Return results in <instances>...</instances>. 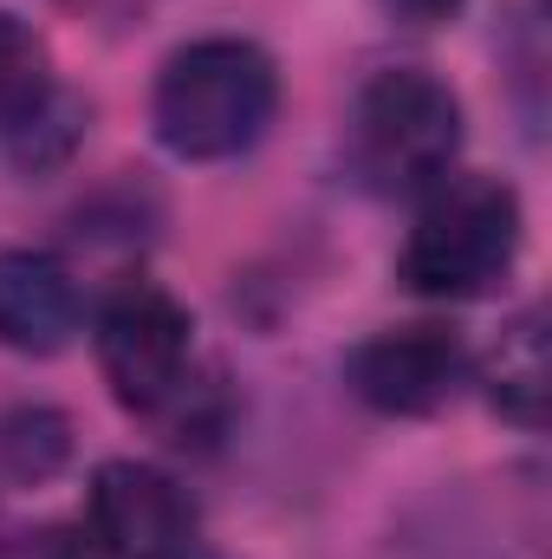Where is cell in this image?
I'll return each mask as SVG.
<instances>
[{"mask_svg": "<svg viewBox=\"0 0 552 559\" xmlns=\"http://www.w3.org/2000/svg\"><path fill=\"white\" fill-rule=\"evenodd\" d=\"M279 111V72L254 39L215 33L189 39L163 59L149 124L169 156L182 163H228L267 138Z\"/></svg>", "mask_w": 552, "mask_h": 559, "instance_id": "1", "label": "cell"}, {"mask_svg": "<svg viewBox=\"0 0 552 559\" xmlns=\"http://www.w3.org/2000/svg\"><path fill=\"white\" fill-rule=\"evenodd\" d=\"M514 254H520V195L501 176H455L422 202L397 254V280L422 299H481L514 274Z\"/></svg>", "mask_w": 552, "mask_h": 559, "instance_id": "2", "label": "cell"}, {"mask_svg": "<svg viewBox=\"0 0 552 559\" xmlns=\"http://www.w3.org/2000/svg\"><path fill=\"white\" fill-rule=\"evenodd\" d=\"M455 156H461V105L442 79L391 66L358 92L351 169L371 195H422L448 182Z\"/></svg>", "mask_w": 552, "mask_h": 559, "instance_id": "3", "label": "cell"}, {"mask_svg": "<svg viewBox=\"0 0 552 559\" xmlns=\"http://www.w3.org/2000/svg\"><path fill=\"white\" fill-rule=\"evenodd\" d=\"M189 306L156 280H124L98 306V371L111 397L137 417H156L189 371Z\"/></svg>", "mask_w": 552, "mask_h": 559, "instance_id": "4", "label": "cell"}, {"mask_svg": "<svg viewBox=\"0 0 552 559\" xmlns=\"http://www.w3.org/2000/svg\"><path fill=\"white\" fill-rule=\"evenodd\" d=\"M85 521L105 559H182L195 547V501L149 462H105L92 475Z\"/></svg>", "mask_w": 552, "mask_h": 559, "instance_id": "5", "label": "cell"}, {"mask_svg": "<svg viewBox=\"0 0 552 559\" xmlns=\"http://www.w3.org/2000/svg\"><path fill=\"white\" fill-rule=\"evenodd\" d=\"M468 352L455 332L442 325H404V332H377L345 358V384L358 404H371L377 417H429L461 391Z\"/></svg>", "mask_w": 552, "mask_h": 559, "instance_id": "6", "label": "cell"}, {"mask_svg": "<svg viewBox=\"0 0 552 559\" xmlns=\"http://www.w3.org/2000/svg\"><path fill=\"white\" fill-rule=\"evenodd\" d=\"M79 332V286L39 248H0V345L26 358L65 352Z\"/></svg>", "mask_w": 552, "mask_h": 559, "instance_id": "7", "label": "cell"}, {"mask_svg": "<svg viewBox=\"0 0 552 559\" xmlns=\"http://www.w3.org/2000/svg\"><path fill=\"white\" fill-rule=\"evenodd\" d=\"M488 404L520 429H540V417H547V312L540 306H527L501 332V345L488 358Z\"/></svg>", "mask_w": 552, "mask_h": 559, "instance_id": "8", "label": "cell"}, {"mask_svg": "<svg viewBox=\"0 0 552 559\" xmlns=\"http://www.w3.org/2000/svg\"><path fill=\"white\" fill-rule=\"evenodd\" d=\"M85 118H92V105L85 98H72L65 85H52L13 131H0V150H7V163L13 169H52V163H65L79 138H85Z\"/></svg>", "mask_w": 552, "mask_h": 559, "instance_id": "9", "label": "cell"}, {"mask_svg": "<svg viewBox=\"0 0 552 559\" xmlns=\"http://www.w3.org/2000/svg\"><path fill=\"white\" fill-rule=\"evenodd\" d=\"M72 455V423L46 404H20L0 417V468L13 481H39Z\"/></svg>", "mask_w": 552, "mask_h": 559, "instance_id": "10", "label": "cell"}, {"mask_svg": "<svg viewBox=\"0 0 552 559\" xmlns=\"http://www.w3.org/2000/svg\"><path fill=\"white\" fill-rule=\"evenodd\" d=\"M46 92H52V72H46V46H39V33L0 7V131H13Z\"/></svg>", "mask_w": 552, "mask_h": 559, "instance_id": "11", "label": "cell"}, {"mask_svg": "<svg viewBox=\"0 0 552 559\" xmlns=\"http://www.w3.org/2000/svg\"><path fill=\"white\" fill-rule=\"evenodd\" d=\"M397 20H410V26H435V20H448L461 0H384Z\"/></svg>", "mask_w": 552, "mask_h": 559, "instance_id": "12", "label": "cell"}, {"mask_svg": "<svg viewBox=\"0 0 552 559\" xmlns=\"http://www.w3.org/2000/svg\"><path fill=\"white\" fill-rule=\"evenodd\" d=\"M33 559H72V554H65V547H52V540H46V547H39V554H33Z\"/></svg>", "mask_w": 552, "mask_h": 559, "instance_id": "13", "label": "cell"}]
</instances>
